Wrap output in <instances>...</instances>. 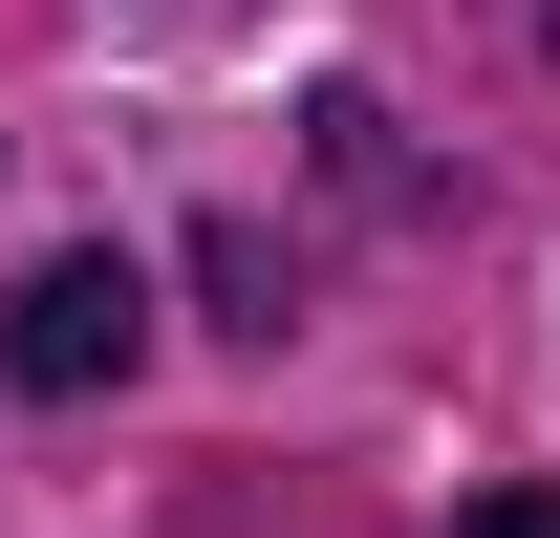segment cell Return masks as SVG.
Returning a JSON list of instances; mask_svg holds the SVG:
<instances>
[{
    "instance_id": "cell-3",
    "label": "cell",
    "mask_w": 560,
    "mask_h": 538,
    "mask_svg": "<svg viewBox=\"0 0 560 538\" xmlns=\"http://www.w3.org/2000/svg\"><path fill=\"white\" fill-rule=\"evenodd\" d=\"M539 44H560V0H539Z\"/></svg>"
},
{
    "instance_id": "cell-2",
    "label": "cell",
    "mask_w": 560,
    "mask_h": 538,
    "mask_svg": "<svg viewBox=\"0 0 560 538\" xmlns=\"http://www.w3.org/2000/svg\"><path fill=\"white\" fill-rule=\"evenodd\" d=\"M453 538H560V473H517V495H475Z\"/></svg>"
},
{
    "instance_id": "cell-1",
    "label": "cell",
    "mask_w": 560,
    "mask_h": 538,
    "mask_svg": "<svg viewBox=\"0 0 560 538\" xmlns=\"http://www.w3.org/2000/svg\"><path fill=\"white\" fill-rule=\"evenodd\" d=\"M130 366H151V280L108 259V237L0 302V388H22V409H86V388H130Z\"/></svg>"
}]
</instances>
